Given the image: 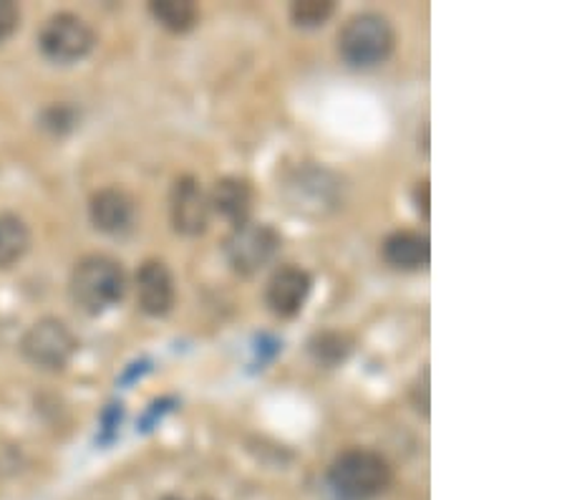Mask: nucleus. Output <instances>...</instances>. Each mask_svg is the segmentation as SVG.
Segmentation results:
<instances>
[{"mask_svg": "<svg viewBox=\"0 0 567 500\" xmlns=\"http://www.w3.org/2000/svg\"><path fill=\"white\" fill-rule=\"evenodd\" d=\"M126 288H130V280H126L124 266L104 253L81 258L69 278V296L73 306L89 316L112 312L114 306L124 302Z\"/></svg>", "mask_w": 567, "mask_h": 500, "instance_id": "f257e3e1", "label": "nucleus"}, {"mask_svg": "<svg viewBox=\"0 0 567 500\" xmlns=\"http://www.w3.org/2000/svg\"><path fill=\"white\" fill-rule=\"evenodd\" d=\"M328 483L346 500H373L391 488L393 468L377 450L351 448L336 455L328 468Z\"/></svg>", "mask_w": 567, "mask_h": 500, "instance_id": "f03ea898", "label": "nucleus"}, {"mask_svg": "<svg viewBox=\"0 0 567 500\" xmlns=\"http://www.w3.org/2000/svg\"><path fill=\"white\" fill-rule=\"evenodd\" d=\"M343 177L313 162L292 167L282 180V195L290 211L303 217H316V221L343 207Z\"/></svg>", "mask_w": 567, "mask_h": 500, "instance_id": "7ed1b4c3", "label": "nucleus"}, {"mask_svg": "<svg viewBox=\"0 0 567 500\" xmlns=\"http://www.w3.org/2000/svg\"><path fill=\"white\" fill-rule=\"evenodd\" d=\"M393 49H396V31L383 13H355L338 33L341 59L353 69H377L391 59Z\"/></svg>", "mask_w": 567, "mask_h": 500, "instance_id": "20e7f679", "label": "nucleus"}, {"mask_svg": "<svg viewBox=\"0 0 567 500\" xmlns=\"http://www.w3.org/2000/svg\"><path fill=\"white\" fill-rule=\"evenodd\" d=\"M282 248L280 233L270 223H245L233 227L223 243L227 266L237 276L252 278L278 258Z\"/></svg>", "mask_w": 567, "mask_h": 500, "instance_id": "39448f33", "label": "nucleus"}, {"mask_svg": "<svg viewBox=\"0 0 567 500\" xmlns=\"http://www.w3.org/2000/svg\"><path fill=\"white\" fill-rule=\"evenodd\" d=\"M79 351V339L66 322L56 316H43L29 326L21 339L23 359L35 369L63 371Z\"/></svg>", "mask_w": 567, "mask_h": 500, "instance_id": "423d86ee", "label": "nucleus"}, {"mask_svg": "<svg viewBox=\"0 0 567 500\" xmlns=\"http://www.w3.org/2000/svg\"><path fill=\"white\" fill-rule=\"evenodd\" d=\"M96 43V33L81 16L56 13L43 23L39 33V49L49 61L69 67L86 59Z\"/></svg>", "mask_w": 567, "mask_h": 500, "instance_id": "0eeeda50", "label": "nucleus"}, {"mask_svg": "<svg viewBox=\"0 0 567 500\" xmlns=\"http://www.w3.org/2000/svg\"><path fill=\"white\" fill-rule=\"evenodd\" d=\"M169 217L172 227L187 238L207 233L209 221H213V207H209V195L197 177L182 175L175 180L169 193Z\"/></svg>", "mask_w": 567, "mask_h": 500, "instance_id": "6e6552de", "label": "nucleus"}, {"mask_svg": "<svg viewBox=\"0 0 567 500\" xmlns=\"http://www.w3.org/2000/svg\"><path fill=\"white\" fill-rule=\"evenodd\" d=\"M136 302L152 318L167 316L177 304V284L169 266L159 258L144 261L136 271Z\"/></svg>", "mask_w": 567, "mask_h": 500, "instance_id": "1a4fd4ad", "label": "nucleus"}, {"mask_svg": "<svg viewBox=\"0 0 567 500\" xmlns=\"http://www.w3.org/2000/svg\"><path fill=\"white\" fill-rule=\"evenodd\" d=\"M313 290V276L300 266H280L265 286V304L278 318H296Z\"/></svg>", "mask_w": 567, "mask_h": 500, "instance_id": "9d476101", "label": "nucleus"}, {"mask_svg": "<svg viewBox=\"0 0 567 500\" xmlns=\"http://www.w3.org/2000/svg\"><path fill=\"white\" fill-rule=\"evenodd\" d=\"M89 217L99 233L126 235L136 223V203L122 187H104L91 195Z\"/></svg>", "mask_w": 567, "mask_h": 500, "instance_id": "9b49d317", "label": "nucleus"}, {"mask_svg": "<svg viewBox=\"0 0 567 500\" xmlns=\"http://www.w3.org/2000/svg\"><path fill=\"white\" fill-rule=\"evenodd\" d=\"M207 195L213 215H219L233 227L250 223L255 211V187L245 177H219Z\"/></svg>", "mask_w": 567, "mask_h": 500, "instance_id": "f8f14e48", "label": "nucleus"}, {"mask_svg": "<svg viewBox=\"0 0 567 500\" xmlns=\"http://www.w3.org/2000/svg\"><path fill=\"white\" fill-rule=\"evenodd\" d=\"M381 256L391 268L414 273L429 266L432 248L429 238L416 231H393L381 243Z\"/></svg>", "mask_w": 567, "mask_h": 500, "instance_id": "ddd939ff", "label": "nucleus"}, {"mask_svg": "<svg viewBox=\"0 0 567 500\" xmlns=\"http://www.w3.org/2000/svg\"><path fill=\"white\" fill-rule=\"evenodd\" d=\"M31 248V227L16 213H0V271L21 263Z\"/></svg>", "mask_w": 567, "mask_h": 500, "instance_id": "4468645a", "label": "nucleus"}, {"mask_svg": "<svg viewBox=\"0 0 567 500\" xmlns=\"http://www.w3.org/2000/svg\"><path fill=\"white\" fill-rule=\"evenodd\" d=\"M355 347L353 336L346 334V331H318L313 334V339L308 341V351L310 357L316 359V364L320 367H341V364L351 357V351Z\"/></svg>", "mask_w": 567, "mask_h": 500, "instance_id": "2eb2a0df", "label": "nucleus"}, {"mask_svg": "<svg viewBox=\"0 0 567 500\" xmlns=\"http://www.w3.org/2000/svg\"><path fill=\"white\" fill-rule=\"evenodd\" d=\"M150 13L162 29L172 33H187L199 21V8L192 0H157L150 3Z\"/></svg>", "mask_w": 567, "mask_h": 500, "instance_id": "dca6fc26", "label": "nucleus"}, {"mask_svg": "<svg viewBox=\"0 0 567 500\" xmlns=\"http://www.w3.org/2000/svg\"><path fill=\"white\" fill-rule=\"evenodd\" d=\"M336 13L333 0H298L290 6V21L298 29H320L331 21Z\"/></svg>", "mask_w": 567, "mask_h": 500, "instance_id": "f3484780", "label": "nucleus"}, {"mask_svg": "<svg viewBox=\"0 0 567 500\" xmlns=\"http://www.w3.org/2000/svg\"><path fill=\"white\" fill-rule=\"evenodd\" d=\"M18 21H21V11L11 0H0V43L11 39L18 29Z\"/></svg>", "mask_w": 567, "mask_h": 500, "instance_id": "a211bd4d", "label": "nucleus"}, {"mask_svg": "<svg viewBox=\"0 0 567 500\" xmlns=\"http://www.w3.org/2000/svg\"><path fill=\"white\" fill-rule=\"evenodd\" d=\"M414 205H416L419 215H422L424 221H429V182L426 180L424 182H416V187H414Z\"/></svg>", "mask_w": 567, "mask_h": 500, "instance_id": "6ab92c4d", "label": "nucleus"}, {"mask_svg": "<svg viewBox=\"0 0 567 500\" xmlns=\"http://www.w3.org/2000/svg\"><path fill=\"white\" fill-rule=\"evenodd\" d=\"M162 500H182V498H175V496H167V498H162Z\"/></svg>", "mask_w": 567, "mask_h": 500, "instance_id": "aec40b11", "label": "nucleus"}, {"mask_svg": "<svg viewBox=\"0 0 567 500\" xmlns=\"http://www.w3.org/2000/svg\"><path fill=\"white\" fill-rule=\"evenodd\" d=\"M199 500H209V498H199Z\"/></svg>", "mask_w": 567, "mask_h": 500, "instance_id": "412c9836", "label": "nucleus"}]
</instances>
